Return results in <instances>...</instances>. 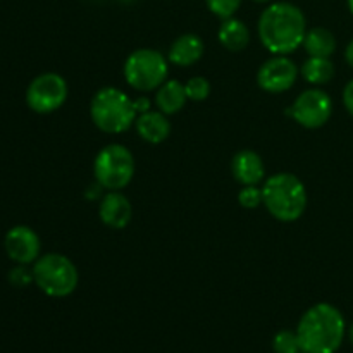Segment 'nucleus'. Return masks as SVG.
<instances>
[{
  "instance_id": "obj_15",
  "label": "nucleus",
  "mask_w": 353,
  "mask_h": 353,
  "mask_svg": "<svg viewBox=\"0 0 353 353\" xmlns=\"http://www.w3.org/2000/svg\"><path fill=\"white\" fill-rule=\"evenodd\" d=\"M134 128L141 140L154 145L162 143L171 134V123L161 110H148V112L140 114L134 121Z\"/></svg>"
},
{
  "instance_id": "obj_9",
  "label": "nucleus",
  "mask_w": 353,
  "mask_h": 353,
  "mask_svg": "<svg viewBox=\"0 0 353 353\" xmlns=\"http://www.w3.org/2000/svg\"><path fill=\"white\" fill-rule=\"evenodd\" d=\"M286 114H290L300 126L307 130H317L330 121L333 114V100L319 88L307 90L296 97Z\"/></svg>"
},
{
  "instance_id": "obj_23",
  "label": "nucleus",
  "mask_w": 353,
  "mask_h": 353,
  "mask_svg": "<svg viewBox=\"0 0 353 353\" xmlns=\"http://www.w3.org/2000/svg\"><path fill=\"white\" fill-rule=\"evenodd\" d=\"M238 202L243 209H257L261 203H264L262 199V188H259V185L254 186H243L238 193Z\"/></svg>"
},
{
  "instance_id": "obj_24",
  "label": "nucleus",
  "mask_w": 353,
  "mask_h": 353,
  "mask_svg": "<svg viewBox=\"0 0 353 353\" xmlns=\"http://www.w3.org/2000/svg\"><path fill=\"white\" fill-rule=\"evenodd\" d=\"M9 281L12 283L14 286H17V288H23V286H28L33 281V271H28L26 265L19 264V268L10 271Z\"/></svg>"
},
{
  "instance_id": "obj_22",
  "label": "nucleus",
  "mask_w": 353,
  "mask_h": 353,
  "mask_svg": "<svg viewBox=\"0 0 353 353\" xmlns=\"http://www.w3.org/2000/svg\"><path fill=\"white\" fill-rule=\"evenodd\" d=\"M205 3L214 16L228 19V17H233L236 14V10L241 6V0H205Z\"/></svg>"
},
{
  "instance_id": "obj_6",
  "label": "nucleus",
  "mask_w": 353,
  "mask_h": 353,
  "mask_svg": "<svg viewBox=\"0 0 353 353\" xmlns=\"http://www.w3.org/2000/svg\"><path fill=\"white\" fill-rule=\"evenodd\" d=\"M134 157L124 145L110 143L105 145L97 154L93 162V174L97 183L103 190L109 192H119L126 188L134 176Z\"/></svg>"
},
{
  "instance_id": "obj_29",
  "label": "nucleus",
  "mask_w": 353,
  "mask_h": 353,
  "mask_svg": "<svg viewBox=\"0 0 353 353\" xmlns=\"http://www.w3.org/2000/svg\"><path fill=\"white\" fill-rule=\"evenodd\" d=\"M348 7H350V12L353 14V0H348Z\"/></svg>"
},
{
  "instance_id": "obj_19",
  "label": "nucleus",
  "mask_w": 353,
  "mask_h": 353,
  "mask_svg": "<svg viewBox=\"0 0 353 353\" xmlns=\"http://www.w3.org/2000/svg\"><path fill=\"white\" fill-rule=\"evenodd\" d=\"M302 76L310 85H326L334 78V64L330 57H309L302 65Z\"/></svg>"
},
{
  "instance_id": "obj_11",
  "label": "nucleus",
  "mask_w": 353,
  "mask_h": 353,
  "mask_svg": "<svg viewBox=\"0 0 353 353\" xmlns=\"http://www.w3.org/2000/svg\"><path fill=\"white\" fill-rule=\"evenodd\" d=\"M7 255L21 265L34 264L40 257L41 241L38 234L28 226H16L7 231L3 241Z\"/></svg>"
},
{
  "instance_id": "obj_31",
  "label": "nucleus",
  "mask_w": 353,
  "mask_h": 353,
  "mask_svg": "<svg viewBox=\"0 0 353 353\" xmlns=\"http://www.w3.org/2000/svg\"><path fill=\"white\" fill-rule=\"evenodd\" d=\"M124 2H131V0H124Z\"/></svg>"
},
{
  "instance_id": "obj_7",
  "label": "nucleus",
  "mask_w": 353,
  "mask_h": 353,
  "mask_svg": "<svg viewBox=\"0 0 353 353\" xmlns=\"http://www.w3.org/2000/svg\"><path fill=\"white\" fill-rule=\"evenodd\" d=\"M124 79L137 92H152L162 86L168 78V59L154 48H138L124 62Z\"/></svg>"
},
{
  "instance_id": "obj_26",
  "label": "nucleus",
  "mask_w": 353,
  "mask_h": 353,
  "mask_svg": "<svg viewBox=\"0 0 353 353\" xmlns=\"http://www.w3.org/2000/svg\"><path fill=\"white\" fill-rule=\"evenodd\" d=\"M134 109H137V114H143L150 110V99L148 97H137L133 100Z\"/></svg>"
},
{
  "instance_id": "obj_21",
  "label": "nucleus",
  "mask_w": 353,
  "mask_h": 353,
  "mask_svg": "<svg viewBox=\"0 0 353 353\" xmlns=\"http://www.w3.org/2000/svg\"><path fill=\"white\" fill-rule=\"evenodd\" d=\"M186 95H188V100H193V102H202L207 97L210 95V83L207 81L202 76H195V78L188 79L185 83Z\"/></svg>"
},
{
  "instance_id": "obj_5",
  "label": "nucleus",
  "mask_w": 353,
  "mask_h": 353,
  "mask_svg": "<svg viewBox=\"0 0 353 353\" xmlns=\"http://www.w3.org/2000/svg\"><path fill=\"white\" fill-rule=\"evenodd\" d=\"M33 283L48 296H69L79 283L74 262L62 254H45L33 264Z\"/></svg>"
},
{
  "instance_id": "obj_8",
  "label": "nucleus",
  "mask_w": 353,
  "mask_h": 353,
  "mask_svg": "<svg viewBox=\"0 0 353 353\" xmlns=\"http://www.w3.org/2000/svg\"><path fill=\"white\" fill-rule=\"evenodd\" d=\"M69 95L65 79L57 72H43L30 83L26 90V103L33 112L50 114L61 109Z\"/></svg>"
},
{
  "instance_id": "obj_13",
  "label": "nucleus",
  "mask_w": 353,
  "mask_h": 353,
  "mask_svg": "<svg viewBox=\"0 0 353 353\" xmlns=\"http://www.w3.org/2000/svg\"><path fill=\"white\" fill-rule=\"evenodd\" d=\"M231 172L234 179L243 186H254L264 181L265 168L262 157L254 150H240L231 161Z\"/></svg>"
},
{
  "instance_id": "obj_32",
  "label": "nucleus",
  "mask_w": 353,
  "mask_h": 353,
  "mask_svg": "<svg viewBox=\"0 0 353 353\" xmlns=\"http://www.w3.org/2000/svg\"><path fill=\"white\" fill-rule=\"evenodd\" d=\"M300 353H305V352H300Z\"/></svg>"
},
{
  "instance_id": "obj_2",
  "label": "nucleus",
  "mask_w": 353,
  "mask_h": 353,
  "mask_svg": "<svg viewBox=\"0 0 353 353\" xmlns=\"http://www.w3.org/2000/svg\"><path fill=\"white\" fill-rule=\"evenodd\" d=\"M347 324L331 303H316L300 319L296 334L305 353H334L343 343Z\"/></svg>"
},
{
  "instance_id": "obj_14",
  "label": "nucleus",
  "mask_w": 353,
  "mask_h": 353,
  "mask_svg": "<svg viewBox=\"0 0 353 353\" xmlns=\"http://www.w3.org/2000/svg\"><path fill=\"white\" fill-rule=\"evenodd\" d=\"M203 52H205V45H203L202 38L199 34L186 33L172 41L168 52V61L179 68H188L202 59Z\"/></svg>"
},
{
  "instance_id": "obj_25",
  "label": "nucleus",
  "mask_w": 353,
  "mask_h": 353,
  "mask_svg": "<svg viewBox=\"0 0 353 353\" xmlns=\"http://www.w3.org/2000/svg\"><path fill=\"white\" fill-rule=\"evenodd\" d=\"M343 103H345V107H347L348 112H350L353 116V79H352V81H348L347 86H345Z\"/></svg>"
},
{
  "instance_id": "obj_28",
  "label": "nucleus",
  "mask_w": 353,
  "mask_h": 353,
  "mask_svg": "<svg viewBox=\"0 0 353 353\" xmlns=\"http://www.w3.org/2000/svg\"><path fill=\"white\" fill-rule=\"evenodd\" d=\"M348 338H350V341H352V345H353V323H352L350 330H348Z\"/></svg>"
},
{
  "instance_id": "obj_1",
  "label": "nucleus",
  "mask_w": 353,
  "mask_h": 353,
  "mask_svg": "<svg viewBox=\"0 0 353 353\" xmlns=\"http://www.w3.org/2000/svg\"><path fill=\"white\" fill-rule=\"evenodd\" d=\"M307 21L302 9L290 2L271 3L259 19V38L274 55H288L303 45Z\"/></svg>"
},
{
  "instance_id": "obj_3",
  "label": "nucleus",
  "mask_w": 353,
  "mask_h": 353,
  "mask_svg": "<svg viewBox=\"0 0 353 353\" xmlns=\"http://www.w3.org/2000/svg\"><path fill=\"white\" fill-rule=\"evenodd\" d=\"M262 199L268 212L281 223H295L307 209V190L299 176L278 172L264 181Z\"/></svg>"
},
{
  "instance_id": "obj_10",
  "label": "nucleus",
  "mask_w": 353,
  "mask_h": 353,
  "mask_svg": "<svg viewBox=\"0 0 353 353\" xmlns=\"http://www.w3.org/2000/svg\"><path fill=\"white\" fill-rule=\"evenodd\" d=\"M299 78V68L286 55H274L265 61L257 72V83L264 92L283 93L292 88Z\"/></svg>"
},
{
  "instance_id": "obj_20",
  "label": "nucleus",
  "mask_w": 353,
  "mask_h": 353,
  "mask_svg": "<svg viewBox=\"0 0 353 353\" xmlns=\"http://www.w3.org/2000/svg\"><path fill=\"white\" fill-rule=\"evenodd\" d=\"M272 348L276 353H300L302 347H300V340L296 331L283 330L272 340Z\"/></svg>"
},
{
  "instance_id": "obj_4",
  "label": "nucleus",
  "mask_w": 353,
  "mask_h": 353,
  "mask_svg": "<svg viewBox=\"0 0 353 353\" xmlns=\"http://www.w3.org/2000/svg\"><path fill=\"white\" fill-rule=\"evenodd\" d=\"M90 117L100 131L119 134L130 130L137 121L133 99L116 86H105L93 95Z\"/></svg>"
},
{
  "instance_id": "obj_17",
  "label": "nucleus",
  "mask_w": 353,
  "mask_h": 353,
  "mask_svg": "<svg viewBox=\"0 0 353 353\" xmlns=\"http://www.w3.org/2000/svg\"><path fill=\"white\" fill-rule=\"evenodd\" d=\"M217 38L226 50L241 52L250 41V31L243 21L236 17H228V19H223V24L219 26Z\"/></svg>"
},
{
  "instance_id": "obj_27",
  "label": "nucleus",
  "mask_w": 353,
  "mask_h": 353,
  "mask_svg": "<svg viewBox=\"0 0 353 353\" xmlns=\"http://www.w3.org/2000/svg\"><path fill=\"white\" fill-rule=\"evenodd\" d=\"M345 59H347L348 65L353 69V40L347 45V50H345Z\"/></svg>"
},
{
  "instance_id": "obj_16",
  "label": "nucleus",
  "mask_w": 353,
  "mask_h": 353,
  "mask_svg": "<svg viewBox=\"0 0 353 353\" xmlns=\"http://www.w3.org/2000/svg\"><path fill=\"white\" fill-rule=\"evenodd\" d=\"M186 100H188V95H186L185 85L179 83L178 79L165 81L164 85L159 86L157 93H155V103H157L159 110L164 112L165 116L179 112L185 107Z\"/></svg>"
},
{
  "instance_id": "obj_30",
  "label": "nucleus",
  "mask_w": 353,
  "mask_h": 353,
  "mask_svg": "<svg viewBox=\"0 0 353 353\" xmlns=\"http://www.w3.org/2000/svg\"><path fill=\"white\" fill-rule=\"evenodd\" d=\"M254 2H259V3H265V2H271V0H254Z\"/></svg>"
},
{
  "instance_id": "obj_18",
  "label": "nucleus",
  "mask_w": 353,
  "mask_h": 353,
  "mask_svg": "<svg viewBox=\"0 0 353 353\" xmlns=\"http://www.w3.org/2000/svg\"><path fill=\"white\" fill-rule=\"evenodd\" d=\"M303 48L309 57H331L336 52V38L326 28H312L307 30Z\"/></svg>"
},
{
  "instance_id": "obj_12",
  "label": "nucleus",
  "mask_w": 353,
  "mask_h": 353,
  "mask_svg": "<svg viewBox=\"0 0 353 353\" xmlns=\"http://www.w3.org/2000/svg\"><path fill=\"white\" fill-rule=\"evenodd\" d=\"M99 216L110 230H123L133 217V207L121 192H109L100 202Z\"/></svg>"
}]
</instances>
